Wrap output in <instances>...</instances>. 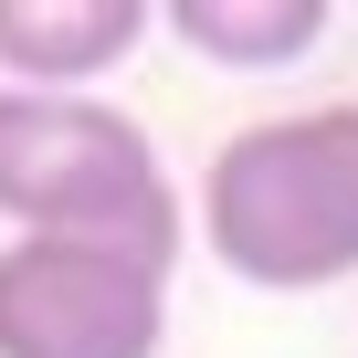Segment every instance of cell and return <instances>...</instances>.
<instances>
[{
  "label": "cell",
  "mask_w": 358,
  "mask_h": 358,
  "mask_svg": "<svg viewBox=\"0 0 358 358\" xmlns=\"http://www.w3.org/2000/svg\"><path fill=\"white\" fill-rule=\"evenodd\" d=\"M201 243L264 295H316L358 274V106H306L232 127L201 169Z\"/></svg>",
  "instance_id": "6da1fadb"
},
{
  "label": "cell",
  "mask_w": 358,
  "mask_h": 358,
  "mask_svg": "<svg viewBox=\"0 0 358 358\" xmlns=\"http://www.w3.org/2000/svg\"><path fill=\"white\" fill-rule=\"evenodd\" d=\"M0 222L11 232H64V243H116L137 264H179L190 211H179L148 127L106 95H22L0 85Z\"/></svg>",
  "instance_id": "7a4b0ae2"
},
{
  "label": "cell",
  "mask_w": 358,
  "mask_h": 358,
  "mask_svg": "<svg viewBox=\"0 0 358 358\" xmlns=\"http://www.w3.org/2000/svg\"><path fill=\"white\" fill-rule=\"evenodd\" d=\"M169 274L116 243L11 232L0 243V358H158Z\"/></svg>",
  "instance_id": "3957f363"
},
{
  "label": "cell",
  "mask_w": 358,
  "mask_h": 358,
  "mask_svg": "<svg viewBox=\"0 0 358 358\" xmlns=\"http://www.w3.org/2000/svg\"><path fill=\"white\" fill-rule=\"evenodd\" d=\"M148 32H158L148 0H0V85L95 95Z\"/></svg>",
  "instance_id": "277c9868"
},
{
  "label": "cell",
  "mask_w": 358,
  "mask_h": 358,
  "mask_svg": "<svg viewBox=\"0 0 358 358\" xmlns=\"http://www.w3.org/2000/svg\"><path fill=\"white\" fill-rule=\"evenodd\" d=\"M158 32H179L222 74H285L327 43V0H179L158 11Z\"/></svg>",
  "instance_id": "5b68a950"
}]
</instances>
